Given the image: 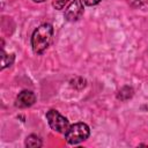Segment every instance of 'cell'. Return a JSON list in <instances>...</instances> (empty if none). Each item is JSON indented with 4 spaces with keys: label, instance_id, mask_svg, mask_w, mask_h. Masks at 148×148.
Here are the masks:
<instances>
[{
    "label": "cell",
    "instance_id": "cell-8",
    "mask_svg": "<svg viewBox=\"0 0 148 148\" xmlns=\"http://www.w3.org/2000/svg\"><path fill=\"white\" fill-rule=\"evenodd\" d=\"M14 60H15V56H14V53L8 54V53H6V52L3 51V49H2V56H1V69H5L6 67H9L10 65H13Z\"/></svg>",
    "mask_w": 148,
    "mask_h": 148
},
{
    "label": "cell",
    "instance_id": "cell-6",
    "mask_svg": "<svg viewBox=\"0 0 148 148\" xmlns=\"http://www.w3.org/2000/svg\"><path fill=\"white\" fill-rule=\"evenodd\" d=\"M24 145H25V147H28V148H39V147H42L43 142H42V139H40L38 135H36V134H30V135L27 136Z\"/></svg>",
    "mask_w": 148,
    "mask_h": 148
},
{
    "label": "cell",
    "instance_id": "cell-9",
    "mask_svg": "<svg viewBox=\"0 0 148 148\" xmlns=\"http://www.w3.org/2000/svg\"><path fill=\"white\" fill-rule=\"evenodd\" d=\"M128 3L133 7H142L148 3V0H128Z\"/></svg>",
    "mask_w": 148,
    "mask_h": 148
},
{
    "label": "cell",
    "instance_id": "cell-11",
    "mask_svg": "<svg viewBox=\"0 0 148 148\" xmlns=\"http://www.w3.org/2000/svg\"><path fill=\"white\" fill-rule=\"evenodd\" d=\"M102 0H83V3H86L87 6H96V5H98L99 2H101Z\"/></svg>",
    "mask_w": 148,
    "mask_h": 148
},
{
    "label": "cell",
    "instance_id": "cell-3",
    "mask_svg": "<svg viewBox=\"0 0 148 148\" xmlns=\"http://www.w3.org/2000/svg\"><path fill=\"white\" fill-rule=\"evenodd\" d=\"M45 116H46V120H47L50 127L53 131L65 134V132L69 127V121L66 117H64L59 111H57L54 109L49 110Z\"/></svg>",
    "mask_w": 148,
    "mask_h": 148
},
{
    "label": "cell",
    "instance_id": "cell-2",
    "mask_svg": "<svg viewBox=\"0 0 148 148\" xmlns=\"http://www.w3.org/2000/svg\"><path fill=\"white\" fill-rule=\"evenodd\" d=\"M90 135V128L86 123H75L69 125L68 130L65 132V139L69 145H77L87 140Z\"/></svg>",
    "mask_w": 148,
    "mask_h": 148
},
{
    "label": "cell",
    "instance_id": "cell-12",
    "mask_svg": "<svg viewBox=\"0 0 148 148\" xmlns=\"http://www.w3.org/2000/svg\"><path fill=\"white\" fill-rule=\"evenodd\" d=\"M35 2H44V1H46V0H34Z\"/></svg>",
    "mask_w": 148,
    "mask_h": 148
},
{
    "label": "cell",
    "instance_id": "cell-10",
    "mask_svg": "<svg viewBox=\"0 0 148 148\" xmlns=\"http://www.w3.org/2000/svg\"><path fill=\"white\" fill-rule=\"evenodd\" d=\"M68 1H71V0H53V3L52 5H53V7L56 9H62Z\"/></svg>",
    "mask_w": 148,
    "mask_h": 148
},
{
    "label": "cell",
    "instance_id": "cell-4",
    "mask_svg": "<svg viewBox=\"0 0 148 148\" xmlns=\"http://www.w3.org/2000/svg\"><path fill=\"white\" fill-rule=\"evenodd\" d=\"M83 12H84L83 1L82 0H72L65 9L64 17L68 22H75L79 18H81V16L83 15Z\"/></svg>",
    "mask_w": 148,
    "mask_h": 148
},
{
    "label": "cell",
    "instance_id": "cell-1",
    "mask_svg": "<svg viewBox=\"0 0 148 148\" xmlns=\"http://www.w3.org/2000/svg\"><path fill=\"white\" fill-rule=\"evenodd\" d=\"M53 38V27L50 23H43L37 27L31 35V47L35 54L44 53Z\"/></svg>",
    "mask_w": 148,
    "mask_h": 148
},
{
    "label": "cell",
    "instance_id": "cell-5",
    "mask_svg": "<svg viewBox=\"0 0 148 148\" xmlns=\"http://www.w3.org/2000/svg\"><path fill=\"white\" fill-rule=\"evenodd\" d=\"M36 102V95L31 90H22L15 98V106L18 109H27L34 105Z\"/></svg>",
    "mask_w": 148,
    "mask_h": 148
},
{
    "label": "cell",
    "instance_id": "cell-7",
    "mask_svg": "<svg viewBox=\"0 0 148 148\" xmlns=\"http://www.w3.org/2000/svg\"><path fill=\"white\" fill-rule=\"evenodd\" d=\"M133 95H134L133 88L130 87V86H125V87H123V88L117 92V98H118L119 101H127V99L132 98Z\"/></svg>",
    "mask_w": 148,
    "mask_h": 148
}]
</instances>
